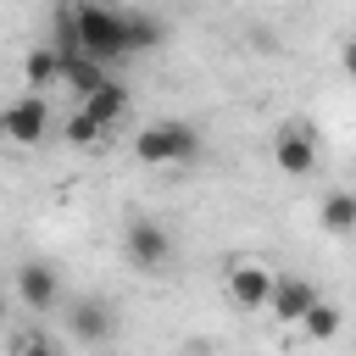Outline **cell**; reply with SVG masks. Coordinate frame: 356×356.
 Instances as JSON below:
<instances>
[{
	"mask_svg": "<svg viewBox=\"0 0 356 356\" xmlns=\"http://www.w3.org/2000/svg\"><path fill=\"white\" fill-rule=\"evenodd\" d=\"M56 50H83L95 61H122L134 56L128 44V11L106 6V0H61L56 6V33H50Z\"/></svg>",
	"mask_w": 356,
	"mask_h": 356,
	"instance_id": "1",
	"label": "cell"
},
{
	"mask_svg": "<svg viewBox=\"0 0 356 356\" xmlns=\"http://www.w3.org/2000/svg\"><path fill=\"white\" fill-rule=\"evenodd\" d=\"M134 156L145 167H189V161H200V128L195 122H178V117L145 122L139 139H134Z\"/></svg>",
	"mask_w": 356,
	"mask_h": 356,
	"instance_id": "2",
	"label": "cell"
},
{
	"mask_svg": "<svg viewBox=\"0 0 356 356\" xmlns=\"http://www.w3.org/2000/svg\"><path fill=\"white\" fill-rule=\"evenodd\" d=\"M222 289H228V300L239 312H267L273 306V289H278V273L267 261H228Z\"/></svg>",
	"mask_w": 356,
	"mask_h": 356,
	"instance_id": "3",
	"label": "cell"
},
{
	"mask_svg": "<svg viewBox=\"0 0 356 356\" xmlns=\"http://www.w3.org/2000/svg\"><path fill=\"white\" fill-rule=\"evenodd\" d=\"M273 161L284 178H312L317 172V134L306 122H284L278 139H273Z\"/></svg>",
	"mask_w": 356,
	"mask_h": 356,
	"instance_id": "4",
	"label": "cell"
},
{
	"mask_svg": "<svg viewBox=\"0 0 356 356\" xmlns=\"http://www.w3.org/2000/svg\"><path fill=\"white\" fill-rule=\"evenodd\" d=\"M122 250H128V261H134V267H145V273H161V261H167L172 239H167V228H161V222H150V217H134V222H128V234H122Z\"/></svg>",
	"mask_w": 356,
	"mask_h": 356,
	"instance_id": "5",
	"label": "cell"
},
{
	"mask_svg": "<svg viewBox=\"0 0 356 356\" xmlns=\"http://www.w3.org/2000/svg\"><path fill=\"white\" fill-rule=\"evenodd\" d=\"M17 295H22L28 312H56V300H61L56 267H50V261H22V267H17Z\"/></svg>",
	"mask_w": 356,
	"mask_h": 356,
	"instance_id": "6",
	"label": "cell"
},
{
	"mask_svg": "<svg viewBox=\"0 0 356 356\" xmlns=\"http://www.w3.org/2000/svg\"><path fill=\"white\" fill-rule=\"evenodd\" d=\"M44 128H50V106H44V95H22V100L6 106V134H11V145H39Z\"/></svg>",
	"mask_w": 356,
	"mask_h": 356,
	"instance_id": "7",
	"label": "cell"
},
{
	"mask_svg": "<svg viewBox=\"0 0 356 356\" xmlns=\"http://www.w3.org/2000/svg\"><path fill=\"white\" fill-rule=\"evenodd\" d=\"M323 295L306 284V278H295V273H278V289H273V323H306V312L317 306Z\"/></svg>",
	"mask_w": 356,
	"mask_h": 356,
	"instance_id": "8",
	"label": "cell"
},
{
	"mask_svg": "<svg viewBox=\"0 0 356 356\" xmlns=\"http://www.w3.org/2000/svg\"><path fill=\"white\" fill-rule=\"evenodd\" d=\"M61 83H67L78 100H89V95H100V89L111 83V72H106V61L83 56V50H61Z\"/></svg>",
	"mask_w": 356,
	"mask_h": 356,
	"instance_id": "9",
	"label": "cell"
},
{
	"mask_svg": "<svg viewBox=\"0 0 356 356\" xmlns=\"http://www.w3.org/2000/svg\"><path fill=\"white\" fill-rule=\"evenodd\" d=\"M67 328H72L78 345H106V339H111V312H106L100 300H78V306L67 312Z\"/></svg>",
	"mask_w": 356,
	"mask_h": 356,
	"instance_id": "10",
	"label": "cell"
},
{
	"mask_svg": "<svg viewBox=\"0 0 356 356\" xmlns=\"http://www.w3.org/2000/svg\"><path fill=\"white\" fill-rule=\"evenodd\" d=\"M22 78H28L33 95L50 89V83H61V50H56V44H33V50L22 56Z\"/></svg>",
	"mask_w": 356,
	"mask_h": 356,
	"instance_id": "11",
	"label": "cell"
},
{
	"mask_svg": "<svg viewBox=\"0 0 356 356\" xmlns=\"http://www.w3.org/2000/svg\"><path fill=\"white\" fill-rule=\"evenodd\" d=\"M317 222H323V234H350V228H356V195H350V189H334V195H323V206H317Z\"/></svg>",
	"mask_w": 356,
	"mask_h": 356,
	"instance_id": "12",
	"label": "cell"
},
{
	"mask_svg": "<svg viewBox=\"0 0 356 356\" xmlns=\"http://www.w3.org/2000/svg\"><path fill=\"white\" fill-rule=\"evenodd\" d=\"M78 106H83V111H89V117H95L100 128H111V122H122V111H128V89H122V83L111 78V83H106L100 95H89V100H78Z\"/></svg>",
	"mask_w": 356,
	"mask_h": 356,
	"instance_id": "13",
	"label": "cell"
},
{
	"mask_svg": "<svg viewBox=\"0 0 356 356\" xmlns=\"http://www.w3.org/2000/svg\"><path fill=\"white\" fill-rule=\"evenodd\" d=\"M161 39H167V22L156 11H128V44L134 50H156Z\"/></svg>",
	"mask_w": 356,
	"mask_h": 356,
	"instance_id": "14",
	"label": "cell"
},
{
	"mask_svg": "<svg viewBox=\"0 0 356 356\" xmlns=\"http://www.w3.org/2000/svg\"><path fill=\"white\" fill-rule=\"evenodd\" d=\"M339 323H345V317H339V306H334V300H317V306L306 312V323H300V328H306V339H334V334H339Z\"/></svg>",
	"mask_w": 356,
	"mask_h": 356,
	"instance_id": "15",
	"label": "cell"
},
{
	"mask_svg": "<svg viewBox=\"0 0 356 356\" xmlns=\"http://www.w3.org/2000/svg\"><path fill=\"white\" fill-rule=\"evenodd\" d=\"M100 134H106V128H100V122H95V117H89L83 106H78V111L67 117V134H61V139H67V145H95Z\"/></svg>",
	"mask_w": 356,
	"mask_h": 356,
	"instance_id": "16",
	"label": "cell"
},
{
	"mask_svg": "<svg viewBox=\"0 0 356 356\" xmlns=\"http://www.w3.org/2000/svg\"><path fill=\"white\" fill-rule=\"evenodd\" d=\"M17 356H61V350H56L44 334H22V339H17Z\"/></svg>",
	"mask_w": 356,
	"mask_h": 356,
	"instance_id": "17",
	"label": "cell"
},
{
	"mask_svg": "<svg viewBox=\"0 0 356 356\" xmlns=\"http://www.w3.org/2000/svg\"><path fill=\"white\" fill-rule=\"evenodd\" d=\"M339 67H345V78H356V33L345 39V50H339Z\"/></svg>",
	"mask_w": 356,
	"mask_h": 356,
	"instance_id": "18",
	"label": "cell"
}]
</instances>
